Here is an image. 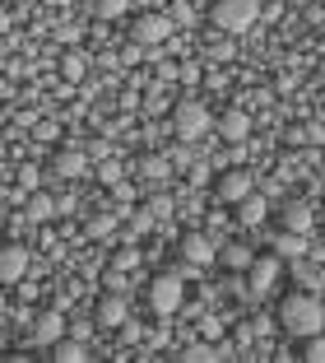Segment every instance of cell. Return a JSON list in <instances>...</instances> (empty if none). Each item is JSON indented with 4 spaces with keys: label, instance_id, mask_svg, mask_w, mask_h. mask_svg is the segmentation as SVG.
Wrapping results in <instances>:
<instances>
[{
    "label": "cell",
    "instance_id": "obj_17",
    "mask_svg": "<svg viewBox=\"0 0 325 363\" xmlns=\"http://www.w3.org/2000/svg\"><path fill=\"white\" fill-rule=\"evenodd\" d=\"M237 210H241V224H246V228H261L265 224V196H246V201H241L237 205Z\"/></svg>",
    "mask_w": 325,
    "mask_h": 363
},
{
    "label": "cell",
    "instance_id": "obj_11",
    "mask_svg": "<svg viewBox=\"0 0 325 363\" xmlns=\"http://www.w3.org/2000/svg\"><path fill=\"white\" fill-rule=\"evenodd\" d=\"M181 261H190V266H210V261H214V242H210V238H200V233L181 238Z\"/></svg>",
    "mask_w": 325,
    "mask_h": 363
},
{
    "label": "cell",
    "instance_id": "obj_22",
    "mask_svg": "<svg viewBox=\"0 0 325 363\" xmlns=\"http://www.w3.org/2000/svg\"><path fill=\"white\" fill-rule=\"evenodd\" d=\"M84 70H89V61H84V56H65V61H61V75H65V79H79Z\"/></svg>",
    "mask_w": 325,
    "mask_h": 363
},
{
    "label": "cell",
    "instance_id": "obj_20",
    "mask_svg": "<svg viewBox=\"0 0 325 363\" xmlns=\"http://www.w3.org/2000/svg\"><path fill=\"white\" fill-rule=\"evenodd\" d=\"M89 10H93V19H121L126 14V0H89Z\"/></svg>",
    "mask_w": 325,
    "mask_h": 363
},
{
    "label": "cell",
    "instance_id": "obj_7",
    "mask_svg": "<svg viewBox=\"0 0 325 363\" xmlns=\"http://www.w3.org/2000/svg\"><path fill=\"white\" fill-rule=\"evenodd\" d=\"M93 321H98V326H107V331L126 326V298H121V294H103L98 308H93Z\"/></svg>",
    "mask_w": 325,
    "mask_h": 363
},
{
    "label": "cell",
    "instance_id": "obj_25",
    "mask_svg": "<svg viewBox=\"0 0 325 363\" xmlns=\"http://www.w3.org/2000/svg\"><path fill=\"white\" fill-rule=\"evenodd\" d=\"M149 210H154V219H168V214H172V196H154Z\"/></svg>",
    "mask_w": 325,
    "mask_h": 363
},
{
    "label": "cell",
    "instance_id": "obj_4",
    "mask_svg": "<svg viewBox=\"0 0 325 363\" xmlns=\"http://www.w3.org/2000/svg\"><path fill=\"white\" fill-rule=\"evenodd\" d=\"M144 298H149V308H154L158 317H172V312L181 308V279L177 275H154L149 289H144Z\"/></svg>",
    "mask_w": 325,
    "mask_h": 363
},
{
    "label": "cell",
    "instance_id": "obj_9",
    "mask_svg": "<svg viewBox=\"0 0 325 363\" xmlns=\"http://www.w3.org/2000/svg\"><path fill=\"white\" fill-rule=\"evenodd\" d=\"M219 196L228 205H241L246 201V196H251V177H246V172L241 168H232V172H223V182H219Z\"/></svg>",
    "mask_w": 325,
    "mask_h": 363
},
{
    "label": "cell",
    "instance_id": "obj_18",
    "mask_svg": "<svg viewBox=\"0 0 325 363\" xmlns=\"http://www.w3.org/2000/svg\"><path fill=\"white\" fill-rule=\"evenodd\" d=\"M219 261H223V266H228V270H251V252H246V247H241V242H228V247H223V252H219Z\"/></svg>",
    "mask_w": 325,
    "mask_h": 363
},
{
    "label": "cell",
    "instance_id": "obj_27",
    "mask_svg": "<svg viewBox=\"0 0 325 363\" xmlns=\"http://www.w3.org/2000/svg\"><path fill=\"white\" fill-rule=\"evenodd\" d=\"M205 182H210V168H200V163H195V168H190V186H205Z\"/></svg>",
    "mask_w": 325,
    "mask_h": 363
},
{
    "label": "cell",
    "instance_id": "obj_15",
    "mask_svg": "<svg viewBox=\"0 0 325 363\" xmlns=\"http://www.w3.org/2000/svg\"><path fill=\"white\" fill-rule=\"evenodd\" d=\"M52 359L56 363H79L84 359V340H79V335H61V340L52 345Z\"/></svg>",
    "mask_w": 325,
    "mask_h": 363
},
{
    "label": "cell",
    "instance_id": "obj_31",
    "mask_svg": "<svg viewBox=\"0 0 325 363\" xmlns=\"http://www.w3.org/2000/svg\"><path fill=\"white\" fill-rule=\"evenodd\" d=\"M321 228H325V214H321Z\"/></svg>",
    "mask_w": 325,
    "mask_h": 363
},
{
    "label": "cell",
    "instance_id": "obj_6",
    "mask_svg": "<svg viewBox=\"0 0 325 363\" xmlns=\"http://www.w3.org/2000/svg\"><path fill=\"white\" fill-rule=\"evenodd\" d=\"M23 275H28V247L10 242L0 252V279H5V284H19Z\"/></svg>",
    "mask_w": 325,
    "mask_h": 363
},
{
    "label": "cell",
    "instance_id": "obj_8",
    "mask_svg": "<svg viewBox=\"0 0 325 363\" xmlns=\"http://www.w3.org/2000/svg\"><path fill=\"white\" fill-rule=\"evenodd\" d=\"M274 279H279V257H256L251 270H246V289H251V294H265Z\"/></svg>",
    "mask_w": 325,
    "mask_h": 363
},
{
    "label": "cell",
    "instance_id": "obj_5",
    "mask_svg": "<svg viewBox=\"0 0 325 363\" xmlns=\"http://www.w3.org/2000/svg\"><path fill=\"white\" fill-rule=\"evenodd\" d=\"M130 38H135L139 47H158V43H168V38H172V19H168V14H139L135 28H130Z\"/></svg>",
    "mask_w": 325,
    "mask_h": 363
},
{
    "label": "cell",
    "instance_id": "obj_13",
    "mask_svg": "<svg viewBox=\"0 0 325 363\" xmlns=\"http://www.w3.org/2000/svg\"><path fill=\"white\" fill-rule=\"evenodd\" d=\"M56 210H61V205H56L52 196H42V191H33V196H28V224H38V228L52 224V214H56Z\"/></svg>",
    "mask_w": 325,
    "mask_h": 363
},
{
    "label": "cell",
    "instance_id": "obj_10",
    "mask_svg": "<svg viewBox=\"0 0 325 363\" xmlns=\"http://www.w3.org/2000/svg\"><path fill=\"white\" fill-rule=\"evenodd\" d=\"M52 172H56V177H84V172H89V159H84V150H56V159H52Z\"/></svg>",
    "mask_w": 325,
    "mask_h": 363
},
{
    "label": "cell",
    "instance_id": "obj_14",
    "mask_svg": "<svg viewBox=\"0 0 325 363\" xmlns=\"http://www.w3.org/2000/svg\"><path fill=\"white\" fill-rule=\"evenodd\" d=\"M219 130H223V140H246L251 135V117H246V112H223Z\"/></svg>",
    "mask_w": 325,
    "mask_h": 363
},
{
    "label": "cell",
    "instance_id": "obj_2",
    "mask_svg": "<svg viewBox=\"0 0 325 363\" xmlns=\"http://www.w3.org/2000/svg\"><path fill=\"white\" fill-rule=\"evenodd\" d=\"M210 19H214L219 33H246L261 19V0H214Z\"/></svg>",
    "mask_w": 325,
    "mask_h": 363
},
{
    "label": "cell",
    "instance_id": "obj_30",
    "mask_svg": "<svg viewBox=\"0 0 325 363\" xmlns=\"http://www.w3.org/2000/svg\"><path fill=\"white\" fill-rule=\"evenodd\" d=\"M172 163H177V168H190V150H172Z\"/></svg>",
    "mask_w": 325,
    "mask_h": 363
},
{
    "label": "cell",
    "instance_id": "obj_24",
    "mask_svg": "<svg viewBox=\"0 0 325 363\" xmlns=\"http://www.w3.org/2000/svg\"><path fill=\"white\" fill-rule=\"evenodd\" d=\"M98 182H107V186H116V182H121V163H112V159H107L103 168H98Z\"/></svg>",
    "mask_w": 325,
    "mask_h": 363
},
{
    "label": "cell",
    "instance_id": "obj_19",
    "mask_svg": "<svg viewBox=\"0 0 325 363\" xmlns=\"http://www.w3.org/2000/svg\"><path fill=\"white\" fill-rule=\"evenodd\" d=\"M302 252H307V233H288V228H283V238H279V257L302 261Z\"/></svg>",
    "mask_w": 325,
    "mask_h": 363
},
{
    "label": "cell",
    "instance_id": "obj_29",
    "mask_svg": "<svg viewBox=\"0 0 325 363\" xmlns=\"http://www.w3.org/2000/svg\"><path fill=\"white\" fill-rule=\"evenodd\" d=\"M186 359H200V363H205V359H214V350H205V345H190Z\"/></svg>",
    "mask_w": 325,
    "mask_h": 363
},
{
    "label": "cell",
    "instance_id": "obj_26",
    "mask_svg": "<svg viewBox=\"0 0 325 363\" xmlns=\"http://www.w3.org/2000/svg\"><path fill=\"white\" fill-rule=\"evenodd\" d=\"M168 19H172V23H190V5H186V0H177V5H172V14H168Z\"/></svg>",
    "mask_w": 325,
    "mask_h": 363
},
{
    "label": "cell",
    "instance_id": "obj_21",
    "mask_svg": "<svg viewBox=\"0 0 325 363\" xmlns=\"http://www.w3.org/2000/svg\"><path fill=\"white\" fill-rule=\"evenodd\" d=\"M302 359H307V363H325V335H321V331L302 340Z\"/></svg>",
    "mask_w": 325,
    "mask_h": 363
},
{
    "label": "cell",
    "instance_id": "obj_28",
    "mask_svg": "<svg viewBox=\"0 0 325 363\" xmlns=\"http://www.w3.org/2000/svg\"><path fill=\"white\" fill-rule=\"evenodd\" d=\"M19 186H38V168H19Z\"/></svg>",
    "mask_w": 325,
    "mask_h": 363
},
{
    "label": "cell",
    "instance_id": "obj_23",
    "mask_svg": "<svg viewBox=\"0 0 325 363\" xmlns=\"http://www.w3.org/2000/svg\"><path fill=\"white\" fill-rule=\"evenodd\" d=\"M116 228V219L112 214H98V219H89V238H107Z\"/></svg>",
    "mask_w": 325,
    "mask_h": 363
},
{
    "label": "cell",
    "instance_id": "obj_1",
    "mask_svg": "<svg viewBox=\"0 0 325 363\" xmlns=\"http://www.w3.org/2000/svg\"><path fill=\"white\" fill-rule=\"evenodd\" d=\"M279 321H283V331H288V335L307 340V335H316L325 326V308H321V298H312V294H302V289H297L293 298H283Z\"/></svg>",
    "mask_w": 325,
    "mask_h": 363
},
{
    "label": "cell",
    "instance_id": "obj_16",
    "mask_svg": "<svg viewBox=\"0 0 325 363\" xmlns=\"http://www.w3.org/2000/svg\"><path fill=\"white\" fill-rule=\"evenodd\" d=\"M283 228H288V233H307V228H312V210H307L302 201L283 205Z\"/></svg>",
    "mask_w": 325,
    "mask_h": 363
},
{
    "label": "cell",
    "instance_id": "obj_3",
    "mask_svg": "<svg viewBox=\"0 0 325 363\" xmlns=\"http://www.w3.org/2000/svg\"><path fill=\"white\" fill-rule=\"evenodd\" d=\"M210 126H214V117H210V112H205L200 103H190V98H186V103H177V107H172V130H177V140H181V145L200 140V135H205Z\"/></svg>",
    "mask_w": 325,
    "mask_h": 363
},
{
    "label": "cell",
    "instance_id": "obj_12",
    "mask_svg": "<svg viewBox=\"0 0 325 363\" xmlns=\"http://www.w3.org/2000/svg\"><path fill=\"white\" fill-rule=\"evenodd\" d=\"M33 335H38V345H56L65 335V321H61V312H42V317H38V326H33Z\"/></svg>",
    "mask_w": 325,
    "mask_h": 363
}]
</instances>
